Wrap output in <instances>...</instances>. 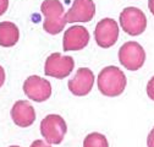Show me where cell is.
I'll return each mask as SVG.
<instances>
[{
  "mask_svg": "<svg viewBox=\"0 0 154 147\" xmlns=\"http://www.w3.org/2000/svg\"><path fill=\"white\" fill-rule=\"evenodd\" d=\"M98 89L108 97H116L126 88V76L116 66H106L98 75Z\"/></svg>",
  "mask_w": 154,
  "mask_h": 147,
  "instance_id": "6da1fadb",
  "label": "cell"
},
{
  "mask_svg": "<svg viewBox=\"0 0 154 147\" xmlns=\"http://www.w3.org/2000/svg\"><path fill=\"white\" fill-rule=\"evenodd\" d=\"M41 11L44 15L43 28L49 34L60 33L66 23L64 5L59 0H44L41 5Z\"/></svg>",
  "mask_w": 154,
  "mask_h": 147,
  "instance_id": "7a4b0ae2",
  "label": "cell"
},
{
  "mask_svg": "<svg viewBox=\"0 0 154 147\" xmlns=\"http://www.w3.org/2000/svg\"><path fill=\"white\" fill-rule=\"evenodd\" d=\"M66 131L67 125L65 120L57 114H49L41 123V134L49 145L61 143Z\"/></svg>",
  "mask_w": 154,
  "mask_h": 147,
  "instance_id": "3957f363",
  "label": "cell"
},
{
  "mask_svg": "<svg viewBox=\"0 0 154 147\" xmlns=\"http://www.w3.org/2000/svg\"><path fill=\"white\" fill-rule=\"evenodd\" d=\"M75 60L70 55H61L60 53H53L45 60L44 72L47 76L54 79H65L72 72Z\"/></svg>",
  "mask_w": 154,
  "mask_h": 147,
  "instance_id": "277c9868",
  "label": "cell"
},
{
  "mask_svg": "<svg viewBox=\"0 0 154 147\" xmlns=\"http://www.w3.org/2000/svg\"><path fill=\"white\" fill-rule=\"evenodd\" d=\"M120 64L130 71L141 69L146 61V52L137 42H127L119 50Z\"/></svg>",
  "mask_w": 154,
  "mask_h": 147,
  "instance_id": "5b68a950",
  "label": "cell"
},
{
  "mask_svg": "<svg viewBox=\"0 0 154 147\" xmlns=\"http://www.w3.org/2000/svg\"><path fill=\"white\" fill-rule=\"evenodd\" d=\"M120 26L130 36H140L147 27L146 15L137 8H126L120 14Z\"/></svg>",
  "mask_w": 154,
  "mask_h": 147,
  "instance_id": "8992f818",
  "label": "cell"
},
{
  "mask_svg": "<svg viewBox=\"0 0 154 147\" xmlns=\"http://www.w3.org/2000/svg\"><path fill=\"white\" fill-rule=\"evenodd\" d=\"M94 38L102 48H110L119 38V25L112 18H103L94 30Z\"/></svg>",
  "mask_w": 154,
  "mask_h": 147,
  "instance_id": "52a82bcc",
  "label": "cell"
},
{
  "mask_svg": "<svg viewBox=\"0 0 154 147\" xmlns=\"http://www.w3.org/2000/svg\"><path fill=\"white\" fill-rule=\"evenodd\" d=\"M23 92L29 99L38 102V103H42V102H45L50 97L51 85L48 80L41 76L32 75L25 81Z\"/></svg>",
  "mask_w": 154,
  "mask_h": 147,
  "instance_id": "ba28073f",
  "label": "cell"
},
{
  "mask_svg": "<svg viewBox=\"0 0 154 147\" xmlns=\"http://www.w3.org/2000/svg\"><path fill=\"white\" fill-rule=\"evenodd\" d=\"M95 15V5L93 0H73L71 9L65 14L69 23L89 22Z\"/></svg>",
  "mask_w": 154,
  "mask_h": 147,
  "instance_id": "9c48e42d",
  "label": "cell"
},
{
  "mask_svg": "<svg viewBox=\"0 0 154 147\" xmlns=\"http://www.w3.org/2000/svg\"><path fill=\"white\" fill-rule=\"evenodd\" d=\"M89 42V33L86 27L76 25L67 28L63 38V48L65 52L81 50Z\"/></svg>",
  "mask_w": 154,
  "mask_h": 147,
  "instance_id": "30bf717a",
  "label": "cell"
},
{
  "mask_svg": "<svg viewBox=\"0 0 154 147\" xmlns=\"http://www.w3.org/2000/svg\"><path fill=\"white\" fill-rule=\"evenodd\" d=\"M94 85V74L88 67H81L69 81L67 87L75 96H86L92 91Z\"/></svg>",
  "mask_w": 154,
  "mask_h": 147,
  "instance_id": "8fae6325",
  "label": "cell"
},
{
  "mask_svg": "<svg viewBox=\"0 0 154 147\" xmlns=\"http://www.w3.org/2000/svg\"><path fill=\"white\" fill-rule=\"evenodd\" d=\"M11 118L20 127H28L35 120V112L27 101H17L11 109Z\"/></svg>",
  "mask_w": 154,
  "mask_h": 147,
  "instance_id": "7c38bea8",
  "label": "cell"
},
{
  "mask_svg": "<svg viewBox=\"0 0 154 147\" xmlns=\"http://www.w3.org/2000/svg\"><path fill=\"white\" fill-rule=\"evenodd\" d=\"M20 38V31L14 22H0V45L9 48L14 47Z\"/></svg>",
  "mask_w": 154,
  "mask_h": 147,
  "instance_id": "4fadbf2b",
  "label": "cell"
},
{
  "mask_svg": "<svg viewBox=\"0 0 154 147\" xmlns=\"http://www.w3.org/2000/svg\"><path fill=\"white\" fill-rule=\"evenodd\" d=\"M83 147H109L108 140L103 134L91 133L83 141Z\"/></svg>",
  "mask_w": 154,
  "mask_h": 147,
  "instance_id": "5bb4252c",
  "label": "cell"
},
{
  "mask_svg": "<svg viewBox=\"0 0 154 147\" xmlns=\"http://www.w3.org/2000/svg\"><path fill=\"white\" fill-rule=\"evenodd\" d=\"M147 95H148V97L150 99L154 101V76L147 83Z\"/></svg>",
  "mask_w": 154,
  "mask_h": 147,
  "instance_id": "9a60e30c",
  "label": "cell"
},
{
  "mask_svg": "<svg viewBox=\"0 0 154 147\" xmlns=\"http://www.w3.org/2000/svg\"><path fill=\"white\" fill-rule=\"evenodd\" d=\"M9 8V0H0V16H3Z\"/></svg>",
  "mask_w": 154,
  "mask_h": 147,
  "instance_id": "2e32d148",
  "label": "cell"
},
{
  "mask_svg": "<svg viewBox=\"0 0 154 147\" xmlns=\"http://www.w3.org/2000/svg\"><path fill=\"white\" fill-rule=\"evenodd\" d=\"M31 147H51V146H50L49 143H47V142L42 141V140H35V141H33V142H32Z\"/></svg>",
  "mask_w": 154,
  "mask_h": 147,
  "instance_id": "e0dca14e",
  "label": "cell"
},
{
  "mask_svg": "<svg viewBox=\"0 0 154 147\" xmlns=\"http://www.w3.org/2000/svg\"><path fill=\"white\" fill-rule=\"evenodd\" d=\"M147 146H148V147H154V127L152 129V131H150L149 135H148Z\"/></svg>",
  "mask_w": 154,
  "mask_h": 147,
  "instance_id": "ac0fdd59",
  "label": "cell"
},
{
  "mask_svg": "<svg viewBox=\"0 0 154 147\" xmlns=\"http://www.w3.org/2000/svg\"><path fill=\"white\" fill-rule=\"evenodd\" d=\"M5 82V71L3 69V66L0 65V87H2Z\"/></svg>",
  "mask_w": 154,
  "mask_h": 147,
  "instance_id": "d6986e66",
  "label": "cell"
},
{
  "mask_svg": "<svg viewBox=\"0 0 154 147\" xmlns=\"http://www.w3.org/2000/svg\"><path fill=\"white\" fill-rule=\"evenodd\" d=\"M148 8H149V11L154 15V0H148Z\"/></svg>",
  "mask_w": 154,
  "mask_h": 147,
  "instance_id": "ffe728a7",
  "label": "cell"
},
{
  "mask_svg": "<svg viewBox=\"0 0 154 147\" xmlns=\"http://www.w3.org/2000/svg\"><path fill=\"white\" fill-rule=\"evenodd\" d=\"M10 147H20V146H10Z\"/></svg>",
  "mask_w": 154,
  "mask_h": 147,
  "instance_id": "44dd1931",
  "label": "cell"
}]
</instances>
